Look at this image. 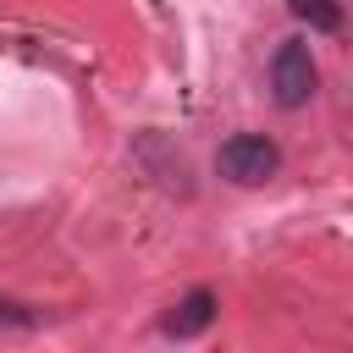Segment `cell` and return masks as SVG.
Returning <instances> with one entry per match:
<instances>
[{"label": "cell", "instance_id": "cell-1", "mask_svg": "<svg viewBox=\"0 0 353 353\" xmlns=\"http://www.w3.org/2000/svg\"><path fill=\"white\" fill-rule=\"evenodd\" d=\"M215 165H221L226 182H237V188H259V182H270V176L281 171V149H276L265 132H232V138L221 143Z\"/></svg>", "mask_w": 353, "mask_h": 353}, {"label": "cell", "instance_id": "cell-4", "mask_svg": "<svg viewBox=\"0 0 353 353\" xmlns=\"http://www.w3.org/2000/svg\"><path fill=\"white\" fill-rule=\"evenodd\" d=\"M287 11H292L298 22H309L314 33H336V28H342V6H336V0H287Z\"/></svg>", "mask_w": 353, "mask_h": 353}, {"label": "cell", "instance_id": "cell-3", "mask_svg": "<svg viewBox=\"0 0 353 353\" xmlns=\"http://www.w3.org/2000/svg\"><path fill=\"white\" fill-rule=\"evenodd\" d=\"M210 320H215V292L210 287H193L165 320H160V331L165 336H176V342H188V336H199V331H210Z\"/></svg>", "mask_w": 353, "mask_h": 353}, {"label": "cell", "instance_id": "cell-5", "mask_svg": "<svg viewBox=\"0 0 353 353\" xmlns=\"http://www.w3.org/2000/svg\"><path fill=\"white\" fill-rule=\"evenodd\" d=\"M0 325H33V314H28L22 303H6V298H0Z\"/></svg>", "mask_w": 353, "mask_h": 353}, {"label": "cell", "instance_id": "cell-2", "mask_svg": "<svg viewBox=\"0 0 353 353\" xmlns=\"http://www.w3.org/2000/svg\"><path fill=\"white\" fill-rule=\"evenodd\" d=\"M309 94H314V55L303 39H287L270 61V99L281 110H298V105H309Z\"/></svg>", "mask_w": 353, "mask_h": 353}]
</instances>
